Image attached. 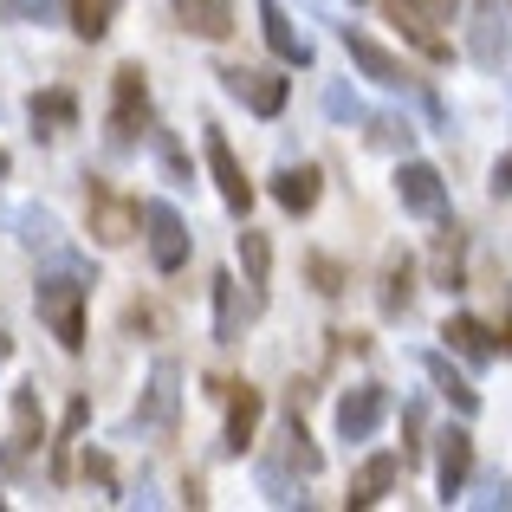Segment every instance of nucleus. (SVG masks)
Instances as JSON below:
<instances>
[{
    "mask_svg": "<svg viewBox=\"0 0 512 512\" xmlns=\"http://www.w3.org/2000/svg\"><path fill=\"white\" fill-rule=\"evenodd\" d=\"M85 292H91V279L78 273V266L39 273V286H33V312H39V325L59 338V350H85Z\"/></svg>",
    "mask_w": 512,
    "mask_h": 512,
    "instance_id": "nucleus-1",
    "label": "nucleus"
},
{
    "mask_svg": "<svg viewBox=\"0 0 512 512\" xmlns=\"http://www.w3.org/2000/svg\"><path fill=\"white\" fill-rule=\"evenodd\" d=\"M137 130L150 137V72L130 59V65H117V78H111V130H104V137H111V150H130Z\"/></svg>",
    "mask_w": 512,
    "mask_h": 512,
    "instance_id": "nucleus-2",
    "label": "nucleus"
},
{
    "mask_svg": "<svg viewBox=\"0 0 512 512\" xmlns=\"http://www.w3.org/2000/svg\"><path fill=\"white\" fill-rule=\"evenodd\" d=\"M85 221H91V234H98V247H130L137 227H143V208L124 201L111 182H85Z\"/></svg>",
    "mask_w": 512,
    "mask_h": 512,
    "instance_id": "nucleus-3",
    "label": "nucleus"
},
{
    "mask_svg": "<svg viewBox=\"0 0 512 512\" xmlns=\"http://www.w3.org/2000/svg\"><path fill=\"white\" fill-rule=\"evenodd\" d=\"M214 78H221V91L234 104H247L253 117H279V111H286V98H292V85L279 72H266V65H221Z\"/></svg>",
    "mask_w": 512,
    "mask_h": 512,
    "instance_id": "nucleus-4",
    "label": "nucleus"
},
{
    "mask_svg": "<svg viewBox=\"0 0 512 512\" xmlns=\"http://www.w3.org/2000/svg\"><path fill=\"white\" fill-rule=\"evenodd\" d=\"M201 150H208V175H214V188H221L227 214H240V221H247V214H253V182H247V169H240L227 130L221 124H201Z\"/></svg>",
    "mask_w": 512,
    "mask_h": 512,
    "instance_id": "nucleus-5",
    "label": "nucleus"
},
{
    "mask_svg": "<svg viewBox=\"0 0 512 512\" xmlns=\"http://www.w3.org/2000/svg\"><path fill=\"white\" fill-rule=\"evenodd\" d=\"M143 234H150V260H156V273H182V266H188V247H195V234H188V221L169 208L163 195L143 201Z\"/></svg>",
    "mask_w": 512,
    "mask_h": 512,
    "instance_id": "nucleus-6",
    "label": "nucleus"
},
{
    "mask_svg": "<svg viewBox=\"0 0 512 512\" xmlns=\"http://www.w3.org/2000/svg\"><path fill=\"white\" fill-rule=\"evenodd\" d=\"M175 422H182V363L156 357L150 389H143V402H137V428H150V435H175Z\"/></svg>",
    "mask_w": 512,
    "mask_h": 512,
    "instance_id": "nucleus-7",
    "label": "nucleus"
},
{
    "mask_svg": "<svg viewBox=\"0 0 512 512\" xmlns=\"http://www.w3.org/2000/svg\"><path fill=\"white\" fill-rule=\"evenodd\" d=\"M396 201H402V214H415V221H448V182H441L435 163H415V156H402V169H396Z\"/></svg>",
    "mask_w": 512,
    "mask_h": 512,
    "instance_id": "nucleus-8",
    "label": "nucleus"
},
{
    "mask_svg": "<svg viewBox=\"0 0 512 512\" xmlns=\"http://www.w3.org/2000/svg\"><path fill=\"white\" fill-rule=\"evenodd\" d=\"M344 52H350V65H357L370 85H383V91H409V65H402L396 52L383 46V39H370L363 26H344Z\"/></svg>",
    "mask_w": 512,
    "mask_h": 512,
    "instance_id": "nucleus-9",
    "label": "nucleus"
},
{
    "mask_svg": "<svg viewBox=\"0 0 512 512\" xmlns=\"http://www.w3.org/2000/svg\"><path fill=\"white\" fill-rule=\"evenodd\" d=\"M441 454H435V493L441 506H454L467 493V474H474V435L467 428H441Z\"/></svg>",
    "mask_w": 512,
    "mask_h": 512,
    "instance_id": "nucleus-10",
    "label": "nucleus"
},
{
    "mask_svg": "<svg viewBox=\"0 0 512 512\" xmlns=\"http://www.w3.org/2000/svg\"><path fill=\"white\" fill-rule=\"evenodd\" d=\"M383 415H389V389L383 383H357V389L338 396V435L344 441H370L376 428H383Z\"/></svg>",
    "mask_w": 512,
    "mask_h": 512,
    "instance_id": "nucleus-11",
    "label": "nucleus"
},
{
    "mask_svg": "<svg viewBox=\"0 0 512 512\" xmlns=\"http://www.w3.org/2000/svg\"><path fill=\"white\" fill-rule=\"evenodd\" d=\"M221 396H227V422H221V454H247V441H253V428H260V389L253 383H221Z\"/></svg>",
    "mask_w": 512,
    "mask_h": 512,
    "instance_id": "nucleus-12",
    "label": "nucleus"
},
{
    "mask_svg": "<svg viewBox=\"0 0 512 512\" xmlns=\"http://www.w3.org/2000/svg\"><path fill=\"white\" fill-rule=\"evenodd\" d=\"M467 52H474L487 72H500V65L512 59V26H506L500 0H480V7H474V26H467Z\"/></svg>",
    "mask_w": 512,
    "mask_h": 512,
    "instance_id": "nucleus-13",
    "label": "nucleus"
},
{
    "mask_svg": "<svg viewBox=\"0 0 512 512\" xmlns=\"http://www.w3.org/2000/svg\"><path fill=\"white\" fill-rule=\"evenodd\" d=\"M253 7H260V33H266V46H273L279 65H312V39L292 26V13L279 7V0H253Z\"/></svg>",
    "mask_w": 512,
    "mask_h": 512,
    "instance_id": "nucleus-14",
    "label": "nucleus"
},
{
    "mask_svg": "<svg viewBox=\"0 0 512 512\" xmlns=\"http://www.w3.org/2000/svg\"><path fill=\"white\" fill-rule=\"evenodd\" d=\"M39 435H46V422H39L33 383H26V389H13V435H7V448H0V467H20L26 454L39 448Z\"/></svg>",
    "mask_w": 512,
    "mask_h": 512,
    "instance_id": "nucleus-15",
    "label": "nucleus"
},
{
    "mask_svg": "<svg viewBox=\"0 0 512 512\" xmlns=\"http://www.w3.org/2000/svg\"><path fill=\"white\" fill-rule=\"evenodd\" d=\"M402 454H370V461L350 474V493H344V506H376V500H389V487L402 480Z\"/></svg>",
    "mask_w": 512,
    "mask_h": 512,
    "instance_id": "nucleus-16",
    "label": "nucleus"
},
{
    "mask_svg": "<svg viewBox=\"0 0 512 512\" xmlns=\"http://www.w3.org/2000/svg\"><path fill=\"white\" fill-rule=\"evenodd\" d=\"M26 117H33V137H65V130L78 124V91H65V85H46V91H33Z\"/></svg>",
    "mask_w": 512,
    "mask_h": 512,
    "instance_id": "nucleus-17",
    "label": "nucleus"
},
{
    "mask_svg": "<svg viewBox=\"0 0 512 512\" xmlns=\"http://www.w3.org/2000/svg\"><path fill=\"white\" fill-rule=\"evenodd\" d=\"M415 363H422V376H428V383H435V389H441V396H448V402H454V409H461V415H480V389L467 383V376L454 370V363L441 357V350H422V357H415Z\"/></svg>",
    "mask_w": 512,
    "mask_h": 512,
    "instance_id": "nucleus-18",
    "label": "nucleus"
},
{
    "mask_svg": "<svg viewBox=\"0 0 512 512\" xmlns=\"http://www.w3.org/2000/svg\"><path fill=\"white\" fill-rule=\"evenodd\" d=\"M175 20L195 39H227L234 33V0H175Z\"/></svg>",
    "mask_w": 512,
    "mask_h": 512,
    "instance_id": "nucleus-19",
    "label": "nucleus"
},
{
    "mask_svg": "<svg viewBox=\"0 0 512 512\" xmlns=\"http://www.w3.org/2000/svg\"><path fill=\"white\" fill-rule=\"evenodd\" d=\"M441 338H448V350H461V357L474 363V370H480V363H493V357H500V344H493L500 331H487L480 318H467V312H454L448 325H441Z\"/></svg>",
    "mask_w": 512,
    "mask_h": 512,
    "instance_id": "nucleus-20",
    "label": "nucleus"
},
{
    "mask_svg": "<svg viewBox=\"0 0 512 512\" xmlns=\"http://www.w3.org/2000/svg\"><path fill=\"white\" fill-rule=\"evenodd\" d=\"M318 188H325L318 163H299V169H279V175H273V201H279L286 214H312V208H318Z\"/></svg>",
    "mask_w": 512,
    "mask_h": 512,
    "instance_id": "nucleus-21",
    "label": "nucleus"
},
{
    "mask_svg": "<svg viewBox=\"0 0 512 512\" xmlns=\"http://www.w3.org/2000/svg\"><path fill=\"white\" fill-rule=\"evenodd\" d=\"M234 253H240V273H247V286H253V305H266V279H273V247H266V234L260 227H240Z\"/></svg>",
    "mask_w": 512,
    "mask_h": 512,
    "instance_id": "nucleus-22",
    "label": "nucleus"
},
{
    "mask_svg": "<svg viewBox=\"0 0 512 512\" xmlns=\"http://www.w3.org/2000/svg\"><path fill=\"white\" fill-rule=\"evenodd\" d=\"M409 299H415V260H409V253H389L376 305H383V318H402V312H409Z\"/></svg>",
    "mask_w": 512,
    "mask_h": 512,
    "instance_id": "nucleus-23",
    "label": "nucleus"
},
{
    "mask_svg": "<svg viewBox=\"0 0 512 512\" xmlns=\"http://www.w3.org/2000/svg\"><path fill=\"white\" fill-rule=\"evenodd\" d=\"M461 253H467L461 227H454V221H441V234H435V286H441V292H461V286H467Z\"/></svg>",
    "mask_w": 512,
    "mask_h": 512,
    "instance_id": "nucleus-24",
    "label": "nucleus"
},
{
    "mask_svg": "<svg viewBox=\"0 0 512 512\" xmlns=\"http://www.w3.org/2000/svg\"><path fill=\"white\" fill-rule=\"evenodd\" d=\"M279 461H286V467H299V474H305V480H312V474H318V467H325V454H318V448H312V435H305V422H299V409H292V415H286V435H279Z\"/></svg>",
    "mask_w": 512,
    "mask_h": 512,
    "instance_id": "nucleus-25",
    "label": "nucleus"
},
{
    "mask_svg": "<svg viewBox=\"0 0 512 512\" xmlns=\"http://www.w3.org/2000/svg\"><path fill=\"white\" fill-rule=\"evenodd\" d=\"M240 338V286L234 273H214V344H234Z\"/></svg>",
    "mask_w": 512,
    "mask_h": 512,
    "instance_id": "nucleus-26",
    "label": "nucleus"
},
{
    "mask_svg": "<svg viewBox=\"0 0 512 512\" xmlns=\"http://www.w3.org/2000/svg\"><path fill=\"white\" fill-rule=\"evenodd\" d=\"M389 20H396L402 33H409V46H415V52H428V59H448V39H441L435 26H428L422 13H415V7H402V0H389Z\"/></svg>",
    "mask_w": 512,
    "mask_h": 512,
    "instance_id": "nucleus-27",
    "label": "nucleus"
},
{
    "mask_svg": "<svg viewBox=\"0 0 512 512\" xmlns=\"http://www.w3.org/2000/svg\"><path fill=\"white\" fill-rule=\"evenodd\" d=\"M13 227H20V247H33V253L59 247V214H52V208H20V214H13Z\"/></svg>",
    "mask_w": 512,
    "mask_h": 512,
    "instance_id": "nucleus-28",
    "label": "nucleus"
},
{
    "mask_svg": "<svg viewBox=\"0 0 512 512\" xmlns=\"http://www.w3.org/2000/svg\"><path fill=\"white\" fill-rule=\"evenodd\" d=\"M363 124H370V150H389V156L415 150V124L409 117H363Z\"/></svg>",
    "mask_w": 512,
    "mask_h": 512,
    "instance_id": "nucleus-29",
    "label": "nucleus"
},
{
    "mask_svg": "<svg viewBox=\"0 0 512 512\" xmlns=\"http://www.w3.org/2000/svg\"><path fill=\"white\" fill-rule=\"evenodd\" d=\"M111 13H117V0H72V33L98 46V39L111 33Z\"/></svg>",
    "mask_w": 512,
    "mask_h": 512,
    "instance_id": "nucleus-30",
    "label": "nucleus"
},
{
    "mask_svg": "<svg viewBox=\"0 0 512 512\" xmlns=\"http://www.w3.org/2000/svg\"><path fill=\"white\" fill-rule=\"evenodd\" d=\"M91 422V402L85 396H72V409H65V428H59V441H52V480H65V448L78 441V428Z\"/></svg>",
    "mask_w": 512,
    "mask_h": 512,
    "instance_id": "nucleus-31",
    "label": "nucleus"
},
{
    "mask_svg": "<svg viewBox=\"0 0 512 512\" xmlns=\"http://www.w3.org/2000/svg\"><path fill=\"white\" fill-rule=\"evenodd\" d=\"M305 273H312V286L325 292V299H344V286H350V273L338 260H331V253H312V260H305Z\"/></svg>",
    "mask_w": 512,
    "mask_h": 512,
    "instance_id": "nucleus-32",
    "label": "nucleus"
},
{
    "mask_svg": "<svg viewBox=\"0 0 512 512\" xmlns=\"http://www.w3.org/2000/svg\"><path fill=\"white\" fill-rule=\"evenodd\" d=\"M402 435H409V441H402V461L415 467V461H422V448H428V441H422L428 435V409H422V402H402Z\"/></svg>",
    "mask_w": 512,
    "mask_h": 512,
    "instance_id": "nucleus-33",
    "label": "nucleus"
},
{
    "mask_svg": "<svg viewBox=\"0 0 512 512\" xmlns=\"http://www.w3.org/2000/svg\"><path fill=\"white\" fill-rule=\"evenodd\" d=\"M150 150L163 156V169H169V182H195V169H188V156H182V143L169 137V130H150Z\"/></svg>",
    "mask_w": 512,
    "mask_h": 512,
    "instance_id": "nucleus-34",
    "label": "nucleus"
},
{
    "mask_svg": "<svg viewBox=\"0 0 512 512\" xmlns=\"http://www.w3.org/2000/svg\"><path fill=\"white\" fill-rule=\"evenodd\" d=\"M260 487H266V500L273 506H305V493H299V480H286L273 461H260Z\"/></svg>",
    "mask_w": 512,
    "mask_h": 512,
    "instance_id": "nucleus-35",
    "label": "nucleus"
},
{
    "mask_svg": "<svg viewBox=\"0 0 512 512\" xmlns=\"http://www.w3.org/2000/svg\"><path fill=\"white\" fill-rule=\"evenodd\" d=\"M325 117H331V124H363L357 91H350V85H331V91H325Z\"/></svg>",
    "mask_w": 512,
    "mask_h": 512,
    "instance_id": "nucleus-36",
    "label": "nucleus"
},
{
    "mask_svg": "<svg viewBox=\"0 0 512 512\" xmlns=\"http://www.w3.org/2000/svg\"><path fill=\"white\" fill-rule=\"evenodd\" d=\"M59 0H0V20H26V26H46Z\"/></svg>",
    "mask_w": 512,
    "mask_h": 512,
    "instance_id": "nucleus-37",
    "label": "nucleus"
},
{
    "mask_svg": "<svg viewBox=\"0 0 512 512\" xmlns=\"http://www.w3.org/2000/svg\"><path fill=\"white\" fill-rule=\"evenodd\" d=\"M402 7H415L428 26H454V13H461V0H402Z\"/></svg>",
    "mask_w": 512,
    "mask_h": 512,
    "instance_id": "nucleus-38",
    "label": "nucleus"
},
{
    "mask_svg": "<svg viewBox=\"0 0 512 512\" xmlns=\"http://www.w3.org/2000/svg\"><path fill=\"white\" fill-rule=\"evenodd\" d=\"M474 506H487V512L512 506V480H487V493H474Z\"/></svg>",
    "mask_w": 512,
    "mask_h": 512,
    "instance_id": "nucleus-39",
    "label": "nucleus"
},
{
    "mask_svg": "<svg viewBox=\"0 0 512 512\" xmlns=\"http://www.w3.org/2000/svg\"><path fill=\"white\" fill-rule=\"evenodd\" d=\"M163 318H156V305H130L124 312V331H156Z\"/></svg>",
    "mask_w": 512,
    "mask_h": 512,
    "instance_id": "nucleus-40",
    "label": "nucleus"
},
{
    "mask_svg": "<svg viewBox=\"0 0 512 512\" xmlns=\"http://www.w3.org/2000/svg\"><path fill=\"white\" fill-rule=\"evenodd\" d=\"M85 480H98V487H111V454H98V448H91V454H85Z\"/></svg>",
    "mask_w": 512,
    "mask_h": 512,
    "instance_id": "nucleus-41",
    "label": "nucleus"
},
{
    "mask_svg": "<svg viewBox=\"0 0 512 512\" xmlns=\"http://www.w3.org/2000/svg\"><path fill=\"white\" fill-rule=\"evenodd\" d=\"M487 188H493V195H500V201L512 195V150L500 156V163H493V182H487Z\"/></svg>",
    "mask_w": 512,
    "mask_h": 512,
    "instance_id": "nucleus-42",
    "label": "nucleus"
},
{
    "mask_svg": "<svg viewBox=\"0 0 512 512\" xmlns=\"http://www.w3.org/2000/svg\"><path fill=\"white\" fill-rule=\"evenodd\" d=\"M7 357H13V338H7V331H0V370H7Z\"/></svg>",
    "mask_w": 512,
    "mask_h": 512,
    "instance_id": "nucleus-43",
    "label": "nucleus"
},
{
    "mask_svg": "<svg viewBox=\"0 0 512 512\" xmlns=\"http://www.w3.org/2000/svg\"><path fill=\"white\" fill-rule=\"evenodd\" d=\"M7 169H13V156H7V150H0V175H7Z\"/></svg>",
    "mask_w": 512,
    "mask_h": 512,
    "instance_id": "nucleus-44",
    "label": "nucleus"
},
{
    "mask_svg": "<svg viewBox=\"0 0 512 512\" xmlns=\"http://www.w3.org/2000/svg\"><path fill=\"white\" fill-rule=\"evenodd\" d=\"M350 7H363V0H350Z\"/></svg>",
    "mask_w": 512,
    "mask_h": 512,
    "instance_id": "nucleus-45",
    "label": "nucleus"
}]
</instances>
